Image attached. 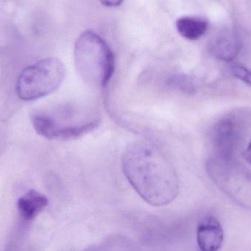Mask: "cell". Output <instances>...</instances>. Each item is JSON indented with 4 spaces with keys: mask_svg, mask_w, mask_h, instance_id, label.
Here are the masks:
<instances>
[{
    "mask_svg": "<svg viewBox=\"0 0 251 251\" xmlns=\"http://www.w3.org/2000/svg\"><path fill=\"white\" fill-rule=\"evenodd\" d=\"M122 165L131 187L149 204L165 206L178 195L179 183L176 172L153 144L133 143L126 150Z\"/></svg>",
    "mask_w": 251,
    "mask_h": 251,
    "instance_id": "cell-1",
    "label": "cell"
},
{
    "mask_svg": "<svg viewBox=\"0 0 251 251\" xmlns=\"http://www.w3.org/2000/svg\"><path fill=\"white\" fill-rule=\"evenodd\" d=\"M75 57L76 69L85 81L101 87L108 85L115 72V56L100 35L91 30L82 32L75 44Z\"/></svg>",
    "mask_w": 251,
    "mask_h": 251,
    "instance_id": "cell-2",
    "label": "cell"
},
{
    "mask_svg": "<svg viewBox=\"0 0 251 251\" xmlns=\"http://www.w3.org/2000/svg\"><path fill=\"white\" fill-rule=\"evenodd\" d=\"M65 73L64 65L58 58L42 59L22 71L16 83V94L25 101L42 98L59 88Z\"/></svg>",
    "mask_w": 251,
    "mask_h": 251,
    "instance_id": "cell-3",
    "label": "cell"
},
{
    "mask_svg": "<svg viewBox=\"0 0 251 251\" xmlns=\"http://www.w3.org/2000/svg\"><path fill=\"white\" fill-rule=\"evenodd\" d=\"M34 129L40 135L48 139H71L92 132L100 125L101 120L91 119L79 123L63 125L45 115H35L32 117Z\"/></svg>",
    "mask_w": 251,
    "mask_h": 251,
    "instance_id": "cell-4",
    "label": "cell"
},
{
    "mask_svg": "<svg viewBox=\"0 0 251 251\" xmlns=\"http://www.w3.org/2000/svg\"><path fill=\"white\" fill-rule=\"evenodd\" d=\"M224 240V228L218 219L208 216L200 221L197 228V243L201 250L218 251Z\"/></svg>",
    "mask_w": 251,
    "mask_h": 251,
    "instance_id": "cell-5",
    "label": "cell"
},
{
    "mask_svg": "<svg viewBox=\"0 0 251 251\" xmlns=\"http://www.w3.org/2000/svg\"><path fill=\"white\" fill-rule=\"evenodd\" d=\"M235 139V125L231 119L225 118L217 122L213 129L214 146L219 157L225 162L232 156Z\"/></svg>",
    "mask_w": 251,
    "mask_h": 251,
    "instance_id": "cell-6",
    "label": "cell"
},
{
    "mask_svg": "<svg viewBox=\"0 0 251 251\" xmlns=\"http://www.w3.org/2000/svg\"><path fill=\"white\" fill-rule=\"evenodd\" d=\"M48 198L36 190H29L17 200V209L21 218L26 221L35 219L48 206Z\"/></svg>",
    "mask_w": 251,
    "mask_h": 251,
    "instance_id": "cell-7",
    "label": "cell"
},
{
    "mask_svg": "<svg viewBox=\"0 0 251 251\" xmlns=\"http://www.w3.org/2000/svg\"><path fill=\"white\" fill-rule=\"evenodd\" d=\"M176 28L181 36L194 41L206 33L208 22L201 18L184 16L177 20Z\"/></svg>",
    "mask_w": 251,
    "mask_h": 251,
    "instance_id": "cell-8",
    "label": "cell"
},
{
    "mask_svg": "<svg viewBox=\"0 0 251 251\" xmlns=\"http://www.w3.org/2000/svg\"><path fill=\"white\" fill-rule=\"evenodd\" d=\"M215 53L219 58L231 60L235 58L240 51V41L234 34L223 33L215 44Z\"/></svg>",
    "mask_w": 251,
    "mask_h": 251,
    "instance_id": "cell-9",
    "label": "cell"
},
{
    "mask_svg": "<svg viewBox=\"0 0 251 251\" xmlns=\"http://www.w3.org/2000/svg\"><path fill=\"white\" fill-rule=\"evenodd\" d=\"M232 72L237 78L251 86V72L244 66L235 65L233 66Z\"/></svg>",
    "mask_w": 251,
    "mask_h": 251,
    "instance_id": "cell-10",
    "label": "cell"
},
{
    "mask_svg": "<svg viewBox=\"0 0 251 251\" xmlns=\"http://www.w3.org/2000/svg\"><path fill=\"white\" fill-rule=\"evenodd\" d=\"M101 4L106 7H114L121 5L125 0H100Z\"/></svg>",
    "mask_w": 251,
    "mask_h": 251,
    "instance_id": "cell-11",
    "label": "cell"
},
{
    "mask_svg": "<svg viewBox=\"0 0 251 251\" xmlns=\"http://www.w3.org/2000/svg\"><path fill=\"white\" fill-rule=\"evenodd\" d=\"M246 159L251 166V139L246 150Z\"/></svg>",
    "mask_w": 251,
    "mask_h": 251,
    "instance_id": "cell-12",
    "label": "cell"
}]
</instances>
